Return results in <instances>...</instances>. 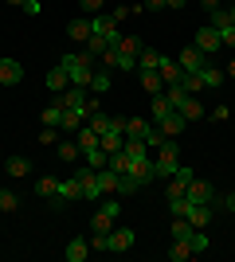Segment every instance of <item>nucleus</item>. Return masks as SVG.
<instances>
[{"label": "nucleus", "mask_w": 235, "mask_h": 262, "mask_svg": "<svg viewBox=\"0 0 235 262\" xmlns=\"http://www.w3.org/2000/svg\"><path fill=\"white\" fill-rule=\"evenodd\" d=\"M153 168H157V180H168V176L180 168V149H177V137H165V141L157 145V161H153Z\"/></svg>", "instance_id": "nucleus-1"}, {"label": "nucleus", "mask_w": 235, "mask_h": 262, "mask_svg": "<svg viewBox=\"0 0 235 262\" xmlns=\"http://www.w3.org/2000/svg\"><path fill=\"white\" fill-rule=\"evenodd\" d=\"M90 63H94V59H87V55H63V59H59V67H63L67 78H71V86H90V75H94Z\"/></svg>", "instance_id": "nucleus-2"}, {"label": "nucleus", "mask_w": 235, "mask_h": 262, "mask_svg": "<svg viewBox=\"0 0 235 262\" xmlns=\"http://www.w3.org/2000/svg\"><path fill=\"white\" fill-rule=\"evenodd\" d=\"M75 200H82V188H78L75 176H67V180H55V196H51V204L63 211V208H71Z\"/></svg>", "instance_id": "nucleus-3"}, {"label": "nucleus", "mask_w": 235, "mask_h": 262, "mask_svg": "<svg viewBox=\"0 0 235 262\" xmlns=\"http://www.w3.org/2000/svg\"><path fill=\"white\" fill-rule=\"evenodd\" d=\"M78 188H82V200H102V188H98V168H90V164H82L75 172Z\"/></svg>", "instance_id": "nucleus-4"}, {"label": "nucleus", "mask_w": 235, "mask_h": 262, "mask_svg": "<svg viewBox=\"0 0 235 262\" xmlns=\"http://www.w3.org/2000/svg\"><path fill=\"white\" fill-rule=\"evenodd\" d=\"M192 47H196V51H204V55H208V59H212V55L220 51V47H224V39H220V32H216L212 24H208V28H200V32H196V39H192Z\"/></svg>", "instance_id": "nucleus-5"}, {"label": "nucleus", "mask_w": 235, "mask_h": 262, "mask_svg": "<svg viewBox=\"0 0 235 262\" xmlns=\"http://www.w3.org/2000/svg\"><path fill=\"white\" fill-rule=\"evenodd\" d=\"M184 196H188L192 204H208V208H212L216 204V188L208 184V180H196V176H192V184L184 188Z\"/></svg>", "instance_id": "nucleus-6"}, {"label": "nucleus", "mask_w": 235, "mask_h": 262, "mask_svg": "<svg viewBox=\"0 0 235 262\" xmlns=\"http://www.w3.org/2000/svg\"><path fill=\"white\" fill-rule=\"evenodd\" d=\"M20 82H24V63L0 59V86H20Z\"/></svg>", "instance_id": "nucleus-7"}, {"label": "nucleus", "mask_w": 235, "mask_h": 262, "mask_svg": "<svg viewBox=\"0 0 235 262\" xmlns=\"http://www.w3.org/2000/svg\"><path fill=\"white\" fill-rule=\"evenodd\" d=\"M180 215L188 219L192 227H208V223H212V208H208V204H184V211H180Z\"/></svg>", "instance_id": "nucleus-8"}, {"label": "nucleus", "mask_w": 235, "mask_h": 262, "mask_svg": "<svg viewBox=\"0 0 235 262\" xmlns=\"http://www.w3.org/2000/svg\"><path fill=\"white\" fill-rule=\"evenodd\" d=\"M177 63H180V71H184V75H196V71H200V67L208 63V55H204V51H196V47H184Z\"/></svg>", "instance_id": "nucleus-9"}, {"label": "nucleus", "mask_w": 235, "mask_h": 262, "mask_svg": "<svg viewBox=\"0 0 235 262\" xmlns=\"http://www.w3.org/2000/svg\"><path fill=\"white\" fill-rule=\"evenodd\" d=\"M134 243H137V235H134V231H130V227H110V251H114V254L130 251Z\"/></svg>", "instance_id": "nucleus-10"}, {"label": "nucleus", "mask_w": 235, "mask_h": 262, "mask_svg": "<svg viewBox=\"0 0 235 262\" xmlns=\"http://www.w3.org/2000/svg\"><path fill=\"white\" fill-rule=\"evenodd\" d=\"M184 125H188V121L180 118V110H173V114H165V118L157 121V129L165 133V137H177V133H184Z\"/></svg>", "instance_id": "nucleus-11"}, {"label": "nucleus", "mask_w": 235, "mask_h": 262, "mask_svg": "<svg viewBox=\"0 0 235 262\" xmlns=\"http://www.w3.org/2000/svg\"><path fill=\"white\" fill-rule=\"evenodd\" d=\"M87 254H90V239L75 235V239L67 243V251H63V258H67V262H87Z\"/></svg>", "instance_id": "nucleus-12"}, {"label": "nucleus", "mask_w": 235, "mask_h": 262, "mask_svg": "<svg viewBox=\"0 0 235 262\" xmlns=\"http://www.w3.org/2000/svg\"><path fill=\"white\" fill-rule=\"evenodd\" d=\"M180 118H184V121H200L204 118V102H200V94H188V98H184V102H180Z\"/></svg>", "instance_id": "nucleus-13"}, {"label": "nucleus", "mask_w": 235, "mask_h": 262, "mask_svg": "<svg viewBox=\"0 0 235 262\" xmlns=\"http://www.w3.org/2000/svg\"><path fill=\"white\" fill-rule=\"evenodd\" d=\"M157 75H161V82H165V86H177L180 78H184V71H180V63H173V59H161Z\"/></svg>", "instance_id": "nucleus-14"}, {"label": "nucleus", "mask_w": 235, "mask_h": 262, "mask_svg": "<svg viewBox=\"0 0 235 262\" xmlns=\"http://www.w3.org/2000/svg\"><path fill=\"white\" fill-rule=\"evenodd\" d=\"M71 86V78H67V71H63V67H51V71H47V90H51V94H63V90Z\"/></svg>", "instance_id": "nucleus-15"}, {"label": "nucleus", "mask_w": 235, "mask_h": 262, "mask_svg": "<svg viewBox=\"0 0 235 262\" xmlns=\"http://www.w3.org/2000/svg\"><path fill=\"white\" fill-rule=\"evenodd\" d=\"M137 71H141V86H145V94H165V82H161L157 71H149V67H137Z\"/></svg>", "instance_id": "nucleus-16"}, {"label": "nucleus", "mask_w": 235, "mask_h": 262, "mask_svg": "<svg viewBox=\"0 0 235 262\" xmlns=\"http://www.w3.org/2000/svg\"><path fill=\"white\" fill-rule=\"evenodd\" d=\"M4 168H8V176H16V180L32 176V161H28V157H8V161H4Z\"/></svg>", "instance_id": "nucleus-17"}, {"label": "nucleus", "mask_w": 235, "mask_h": 262, "mask_svg": "<svg viewBox=\"0 0 235 262\" xmlns=\"http://www.w3.org/2000/svg\"><path fill=\"white\" fill-rule=\"evenodd\" d=\"M82 125H87V110H63V125H59V129L78 133Z\"/></svg>", "instance_id": "nucleus-18"}, {"label": "nucleus", "mask_w": 235, "mask_h": 262, "mask_svg": "<svg viewBox=\"0 0 235 262\" xmlns=\"http://www.w3.org/2000/svg\"><path fill=\"white\" fill-rule=\"evenodd\" d=\"M87 20H90V32L94 35H110L114 28H118V24L110 20V12H98V16H87Z\"/></svg>", "instance_id": "nucleus-19"}, {"label": "nucleus", "mask_w": 235, "mask_h": 262, "mask_svg": "<svg viewBox=\"0 0 235 262\" xmlns=\"http://www.w3.org/2000/svg\"><path fill=\"white\" fill-rule=\"evenodd\" d=\"M196 75H200V82H204V90H216L220 86V82H224V71H216L212 63H204L200 71H196Z\"/></svg>", "instance_id": "nucleus-20"}, {"label": "nucleus", "mask_w": 235, "mask_h": 262, "mask_svg": "<svg viewBox=\"0 0 235 262\" xmlns=\"http://www.w3.org/2000/svg\"><path fill=\"white\" fill-rule=\"evenodd\" d=\"M145 129H149L145 118H125V121H122V133H125V137H134V141H141V137H145Z\"/></svg>", "instance_id": "nucleus-21"}, {"label": "nucleus", "mask_w": 235, "mask_h": 262, "mask_svg": "<svg viewBox=\"0 0 235 262\" xmlns=\"http://www.w3.org/2000/svg\"><path fill=\"white\" fill-rule=\"evenodd\" d=\"M67 35L75 39V43H87L90 35H94V32H90V20H71L67 24Z\"/></svg>", "instance_id": "nucleus-22"}, {"label": "nucleus", "mask_w": 235, "mask_h": 262, "mask_svg": "<svg viewBox=\"0 0 235 262\" xmlns=\"http://www.w3.org/2000/svg\"><path fill=\"white\" fill-rule=\"evenodd\" d=\"M55 157H59V161H67V164H75L78 157H82V149H78V141H59L55 145Z\"/></svg>", "instance_id": "nucleus-23"}, {"label": "nucleus", "mask_w": 235, "mask_h": 262, "mask_svg": "<svg viewBox=\"0 0 235 262\" xmlns=\"http://www.w3.org/2000/svg\"><path fill=\"white\" fill-rule=\"evenodd\" d=\"M98 188H102V196H118V172L98 168Z\"/></svg>", "instance_id": "nucleus-24"}, {"label": "nucleus", "mask_w": 235, "mask_h": 262, "mask_svg": "<svg viewBox=\"0 0 235 262\" xmlns=\"http://www.w3.org/2000/svg\"><path fill=\"white\" fill-rule=\"evenodd\" d=\"M82 157H87L90 168H106V161H110V153H106L102 145H90V149H82Z\"/></svg>", "instance_id": "nucleus-25"}, {"label": "nucleus", "mask_w": 235, "mask_h": 262, "mask_svg": "<svg viewBox=\"0 0 235 262\" xmlns=\"http://www.w3.org/2000/svg\"><path fill=\"white\" fill-rule=\"evenodd\" d=\"M82 47H87V51H82L87 59H102V55H106V35H90Z\"/></svg>", "instance_id": "nucleus-26"}, {"label": "nucleus", "mask_w": 235, "mask_h": 262, "mask_svg": "<svg viewBox=\"0 0 235 262\" xmlns=\"http://www.w3.org/2000/svg\"><path fill=\"white\" fill-rule=\"evenodd\" d=\"M192 258V247L188 239H173V251H168V262H188Z\"/></svg>", "instance_id": "nucleus-27"}, {"label": "nucleus", "mask_w": 235, "mask_h": 262, "mask_svg": "<svg viewBox=\"0 0 235 262\" xmlns=\"http://www.w3.org/2000/svg\"><path fill=\"white\" fill-rule=\"evenodd\" d=\"M137 188H141V180H137L134 172H122V176H118V196H134Z\"/></svg>", "instance_id": "nucleus-28"}, {"label": "nucleus", "mask_w": 235, "mask_h": 262, "mask_svg": "<svg viewBox=\"0 0 235 262\" xmlns=\"http://www.w3.org/2000/svg\"><path fill=\"white\" fill-rule=\"evenodd\" d=\"M87 125H90V129H94V133H98V137H102V133H106V129H110V125H114V118H106L102 110H94V114H90V118H87Z\"/></svg>", "instance_id": "nucleus-29"}, {"label": "nucleus", "mask_w": 235, "mask_h": 262, "mask_svg": "<svg viewBox=\"0 0 235 262\" xmlns=\"http://www.w3.org/2000/svg\"><path fill=\"white\" fill-rule=\"evenodd\" d=\"M188 247H192V254H204L208 251V247H212V239H208V235H204V227H196L188 235Z\"/></svg>", "instance_id": "nucleus-30"}, {"label": "nucleus", "mask_w": 235, "mask_h": 262, "mask_svg": "<svg viewBox=\"0 0 235 262\" xmlns=\"http://www.w3.org/2000/svg\"><path fill=\"white\" fill-rule=\"evenodd\" d=\"M16 208H20V196H16L12 188H0V211H4V215H12Z\"/></svg>", "instance_id": "nucleus-31"}, {"label": "nucleus", "mask_w": 235, "mask_h": 262, "mask_svg": "<svg viewBox=\"0 0 235 262\" xmlns=\"http://www.w3.org/2000/svg\"><path fill=\"white\" fill-rule=\"evenodd\" d=\"M168 231H173V239H188V235H192L196 227H192V223H188L184 215H173V227H168Z\"/></svg>", "instance_id": "nucleus-32"}, {"label": "nucleus", "mask_w": 235, "mask_h": 262, "mask_svg": "<svg viewBox=\"0 0 235 262\" xmlns=\"http://www.w3.org/2000/svg\"><path fill=\"white\" fill-rule=\"evenodd\" d=\"M161 59H165V55H161V51H153V47H145V51L137 55V67H149V71H157V67H161Z\"/></svg>", "instance_id": "nucleus-33"}, {"label": "nucleus", "mask_w": 235, "mask_h": 262, "mask_svg": "<svg viewBox=\"0 0 235 262\" xmlns=\"http://www.w3.org/2000/svg\"><path fill=\"white\" fill-rule=\"evenodd\" d=\"M106 168H110V172H118V176H122V172H130V157H125L122 149H118V153H110V161H106Z\"/></svg>", "instance_id": "nucleus-34"}, {"label": "nucleus", "mask_w": 235, "mask_h": 262, "mask_svg": "<svg viewBox=\"0 0 235 262\" xmlns=\"http://www.w3.org/2000/svg\"><path fill=\"white\" fill-rule=\"evenodd\" d=\"M165 114H173V102H168L165 94H153V125L165 118Z\"/></svg>", "instance_id": "nucleus-35"}, {"label": "nucleus", "mask_w": 235, "mask_h": 262, "mask_svg": "<svg viewBox=\"0 0 235 262\" xmlns=\"http://www.w3.org/2000/svg\"><path fill=\"white\" fill-rule=\"evenodd\" d=\"M39 118H44V125H55V129H59V125H63V106L55 102V106H47Z\"/></svg>", "instance_id": "nucleus-36"}, {"label": "nucleus", "mask_w": 235, "mask_h": 262, "mask_svg": "<svg viewBox=\"0 0 235 262\" xmlns=\"http://www.w3.org/2000/svg\"><path fill=\"white\" fill-rule=\"evenodd\" d=\"M90 90H94V94H106V90H110V71H98V75H90Z\"/></svg>", "instance_id": "nucleus-37"}, {"label": "nucleus", "mask_w": 235, "mask_h": 262, "mask_svg": "<svg viewBox=\"0 0 235 262\" xmlns=\"http://www.w3.org/2000/svg\"><path fill=\"white\" fill-rule=\"evenodd\" d=\"M75 141H78V149H90V145H98V133L90 129V125H82V129L75 133Z\"/></svg>", "instance_id": "nucleus-38"}, {"label": "nucleus", "mask_w": 235, "mask_h": 262, "mask_svg": "<svg viewBox=\"0 0 235 262\" xmlns=\"http://www.w3.org/2000/svg\"><path fill=\"white\" fill-rule=\"evenodd\" d=\"M180 90H184V94H204L200 75H184V78H180Z\"/></svg>", "instance_id": "nucleus-39"}, {"label": "nucleus", "mask_w": 235, "mask_h": 262, "mask_svg": "<svg viewBox=\"0 0 235 262\" xmlns=\"http://www.w3.org/2000/svg\"><path fill=\"white\" fill-rule=\"evenodd\" d=\"M90 251H110V231H90Z\"/></svg>", "instance_id": "nucleus-40"}, {"label": "nucleus", "mask_w": 235, "mask_h": 262, "mask_svg": "<svg viewBox=\"0 0 235 262\" xmlns=\"http://www.w3.org/2000/svg\"><path fill=\"white\" fill-rule=\"evenodd\" d=\"M122 51H125V55H141V51H145L141 35H122Z\"/></svg>", "instance_id": "nucleus-41"}, {"label": "nucleus", "mask_w": 235, "mask_h": 262, "mask_svg": "<svg viewBox=\"0 0 235 262\" xmlns=\"http://www.w3.org/2000/svg\"><path fill=\"white\" fill-rule=\"evenodd\" d=\"M35 196H39V200H51V196H55V180H51V176H44V180L35 184Z\"/></svg>", "instance_id": "nucleus-42"}, {"label": "nucleus", "mask_w": 235, "mask_h": 262, "mask_svg": "<svg viewBox=\"0 0 235 262\" xmlns=\"http://www.w3.org/2000/svg\"><path fill=\"white\" fill-rule=\"evenodd\" d=\"M114 227V219L106 215V211H94V219H90V231H110Z\"/></svg>", "instance_id": "nucleus-43"}, {"label": "nucleus", "mask_w": 235, "mask_h": 262, "mask_svg": "<svg viewBox=\"0 0 235 262\" xmlns=\"http://www.w3.org/2000/svg\"><path fill=\"white\" fill-rule=\"evenodd\" d=\"M114 71H137V55L118 51V67H114Z\"/></svg>", "instance_id": "nucleus-44"}, {"label": "nucleus", "mask_w": 235, "mask_h": 262, "mask_svg": "<svg viewBox=\"0 0 235 262\" xmlns=\"http://www.w3.org/2000/svg\"><path fill=\"white\" fill-rule=\"evenodd\" d=\"M141 141H145V145H149V149H157V145L165 141V133L157 129V125H149V129H145V137H141Z\"/></svg>", "instance_id": "nucleus-45"}, {"label": "nucleus", "mask_w": 235, "mask_h": 262, "mask_svg": "<svg viewBox=\"0 0 235 262\" xmlns=\"http://www.w3.org/2000/svg\"><path fill=\"white\" fill-rule=\"evenodd\" d=\"M165 98H168V102H173V110H177V106H180V102L188 98V94H184V90H180V82H177V86H165Z\"/></svg>", "instance_id": "nucleus-46"}, {"label": "nucleus", "mask_w": 235, "mask_h": 262, "mask_svg": "<svg viewBox=\"0 0 235 262\" xmlns=\"http://www.w3.org/2000/svg\"><path fill=\"white\" fill-rule=\"evenodd\" d=\"M231 24V16H227V8L220 4V8H212V28H227Z\"/></svg>", "instance_id": "nucleus-47"}, {"label": "nucleus", "mask_w": 235, "mask_h": 262, "mask_svg": "<svg viewBox=\"0 0 235 262\" xmlns=\"http://www.w3.org/2000/svg\"><path fill=\"white\" fill-rule=\"evenodd\" d=\"M98 211H106L110 219H118V215H122V204H118V196H114V200H102V208H98Z\"/></svg>", "instance_id": "nucleus-48"}, {"label": "nucleus", "mask_w": 235, "mask_h": 262, "mask_svg": "<svg viewBox=\"0 0 235 262\" xmlns=\"http://www.w3.org/2000/svg\"><path fill=\"white\" fill-rule=\"evenodd\" d=\"M59 141V129L55 125H44V129H39V145H55Z\"/></svg>", "instance_id": "nucleus-49"}, {"label": "nucleus", "mask_w": 235, "mask_h": 262, "mask_svg": "<svg viewBox=\"0 0 235 262\" xmlns=\"http://www.w3.org/2000/svg\"><path fill=\"white\" fill-rule=\"evenodd\" d=\"M220 32V39H224V47H235V24H227V28H216Z\"/></svg>", "instance_id": "nucleus-50"}, {"label": "nucleus", "mask_w": 235, "mask_h": 262, "mask_svg": "<svg viewBox=\"0 0 235 262\" xmlns=\"http://www.w3.org/2000/svg\"><path fill=\"white\" fill-rule=\"evenodd\" d=\"M78 4H82L87 16H98V12H102V0H78Z\"/></svg>", "instance_id": "nucleus-51"}, {"label": "nucleus", "mask_w": 235, "mask_h": 262, "mask_svg": "<svg viewBox=\"0 0 235 262\" xmlns=\"http://www.w3.org/2000/svg\"><path fill=\"white\" fill-rule=\"evenodd\" d=\"M212 118H216V121H227V118H231V110L220 102V106H212Z\"/></svg>", "instance_id": "nucleus-52"}, {"label": "nucleus", "mask_w": 235, "mask_h": 262, "mask_svg": "<svg viewBox=\"0 0 235 262\" xmlns=\"http://www.w3.org/2000/svg\"><path fill=\"white\" fill-rule=\"evenodd\" d=\"M216 204H220V208H224V211H235V192H227V196H220V200H216Z\"/></svg>", "instance_id": "nucleus-53"}, {"label": "nucleus", "mask_w": 235, "mask_h": 262, "mask_svg": "<svg viewBox=\"0 0 235 262\" xmlns=\"http://www.w3.org/2000/svg\"><path fill=\"white\" fill-rule=\"evenodd\" d=\"M141 8H149V12H161V8H168V0H145Z\"/></svg>", "instance_id": "nucleus-54"}, {"label": "nucleus", "mask_w": 235, "mask_h": 262, "mask_svg": "<svg viewBox=\"0 0 235 262\" xmlns=\"http://www.w3.org/2000/svg\"><path fill=\"white\" fill-rule=\"evenodd\" d=\"M24 12H28V16H39V0H24Z\"/></svg>", "instance_id": "nucleus-55"}, {"label": "nucleus", "mask_w": 235, "mask_h": 262, "mask_svg": "<svg viewBox=\"0 0 235 262\" xmlns=\"http://www.w3.org/2000/svg\"><path fill=\"white\" fill-rule=\"evenodd\" d=\"M200 4H204V8H208V12H212V8H220L224 0H200Z\"/></svg>", "instance_id": "nucleus-56"}, {"label": "nucleus", "mask_w": 235, "mask_h": 262, "mask_svg": "<svg viewBox=\"0 0 235 262\" xmlns=\"http://www.w3.org/2000/svg\"><path fill=\"white\" fill-rule=\"evenodd\" d=\"M227 78H231V86H235V59L227 63Z\"/></svg>", "instance_id": "nucleus-57"}, {"label": "nucleus", "mask_w": 235, "mask_h": 262, "mask_svg": "<svg viewBox=\"0 0 235 262\" xmlns=\"http://www.w3.org/2000/svg\"><path fill=\"white\" fill-rule=\"evenodd\" d=\"M227 16H231V24H235V4H231V8H227Z\"/></svg>", "instance_id": "nucleus-58"}, {"label": "nucleus", "mask_w": 235, "mask_h": 262, "mask_svg": "<svg viewBox=\"0 0 235 262\" xmlns=\"http://www.w3.org/2000/svg\"><path fill=\"white\" fill-rule=\"evenodd\" d=\"M8 4H24V0H8Z\"/></svg>", "instance_id": "nucleus-59"}, {"label": "nucleus", "mask_w": 235, "mask_h": 262, "mask_svg": "<svg viewBox=\"0 0 235 262\" xmlns=\"http://www.w3.org/2000/svg\"><path fill=\"white\" fill-rule=\"evenodd\" d=\"M141 4H145V0H141Z\"/></svg>", "instance_id": "nucleus-60"}]
</instances>
